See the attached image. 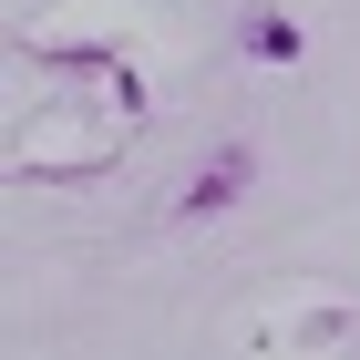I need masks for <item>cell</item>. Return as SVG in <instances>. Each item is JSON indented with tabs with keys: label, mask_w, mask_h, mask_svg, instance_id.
<instances>
[{
	"label": "cell",
	"mask_w": 360,
	"mask_h": 360,
	"mask_svg": "<svg viewBox=\"0 0 360 360\" xmlns=\"http://www.w3.org/2000/svg\"><path fill=\"white\" fill-rule=\"evenodd\" d=\"M248 41H257V52H268V62H299V31L278 21V11H257V21H248Z\"/></svg>",
	"instance_id": "obj_2"
},
{
	"label": "cell",
	"mask_w": 360,
	"mask_h": 360,
	"mask_svg": "<svg viewBox=\"0 0 360 360\" xmlns=\"http://www.w3.org/2000/svg\"><path fill=\"white\" fill-rule=\"evenodd\" d=\"M248 186H257V155H248V144H226L217 165H195V186L175 195V217H186V226H206V217H226Z\"/></svg>",
	"instance_id": "obj_1"
}]
</instances>
